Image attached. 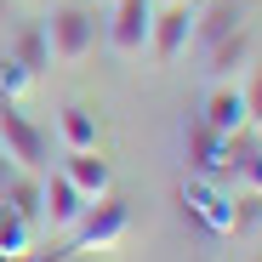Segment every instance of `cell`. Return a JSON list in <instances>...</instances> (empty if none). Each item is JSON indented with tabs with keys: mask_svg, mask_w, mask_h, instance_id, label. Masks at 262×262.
<instances>
[{
	"mask_svg": "<svg viewBox=\"0 0 262 262\" xmlns=\"http://www.w3.org/2000/svg\"><path fill=\"white\" fill-rule=\"evenodd\" d=\"M17 63H23V69H29L34 80L52 69V57H46V34H40V29H29V34L17 40Z\"/></svg>",
	"mask_w": 262,
	"mask_h": 262,
	"instance_id": "cell-15",
	"label": "cell"
},
{
	"mask_svg": "<svg viewBox=\"0 0 262 262\" xmlns=\"http://www.w3.org/2000/svg\"><path fill=\"white\" fill-rule=\"evenodd\" d=\"M251 57H256L251 29H234L228 40H216V46L205 52V80H211V85H239V80L251 74Z\"/></svg>",
	"mask_w": 262,
	"mask_h": 262,
	"instance_id": "cell-8",
	"label": "cell"
},
{
	"mask_svg": "<svg viewBox=\"0 0 262 262\" xmlns=\"http://www.w3.org/2000/svg\"><path fill=\"white\" fill-rule=\"evenodd\" d=\"M200 125H211L216 137H239V131H251V125H245V92H239V85H211Z\"/></svg>",
	"mask_w": 262,
	"mask_h": 262,
	"instance_id": "cell-11",
	"label": "cell"
},
{
	"mask_svg": "<svg viewBox=\"0 0 262 262\" xmlns=\"http://www.w3.org/2000/svg\"><path fill=\"white\" fill-rule=\"evenodd\" d=\"M0 160L23 177H46V131L6 97H0Z\"/></svg>",
	"mask_w": 262,
	"mask_h": 262,
	"instance_id": "cell-3",
	"label": "cell"
},
{
	"mask_svg": "<svg viewBox=\"0 0 262 262\" xmlns=\"http://www.w3.org/2000/svg\"><path fill=\"white\" fill-rule=\"evenodd\" d=\"M234 29H245V0H194V23H188V46L194 52H211Z\"/></svg>",
	"mask_w": 262,
	"mask_h": 262,
	"instance_id": "cell-7",
	"label": "cell"
},
{
	"mask_svg": "<svg viewBox=\"0 0 262 262\" xmlns=\"http://www.w3.org/2000/svg\"><path fill=\"white\" fill-rule=\"evenodd\" d=\"M57 137H63V148H97V114L85 103H69L57 114Z\"/></svg>",
	"mask_w": 262,
	"mask_h": 262,
	"instance_id": "cell-13",
	"label": "cell"
},
{
	"mask_svg": "<svg viewBox=\"0 0 262 262\" xmlns=\"http://www.w3.org/2000/svg\"><path fill=\"white\" fill-rule=\"evenodd\" d=\"M108 6H114V0H108Z\"/></svg>",
	"mask_w": 262,
	"mask_h": 262,
	"instance_id": "cell-21",
	"label": "cell"
},
{
	"mask_svg": "<svg viewBox=\"0 0 262 262\" xmlns=\"http://www.w3.org/2000/svg\"><path fill=\"white\" fill-rule=\"evenodd\" d=\"M188 23H194V0H165V6H154L148 17V63L154 69H171L177 57H188Z\"/></svg>",
	"mask_w": 262,
	"mask_h": 262,
	"instance_id": "cell-5",
	"label": "cell"
},
{
	"mask_svg": "<svg viewBox=\"0 0 262 262\" xmlns=\"http://www.w3.org/2000/svg\"><path fill=\"white\" fill-rule=\"evenodd\" d=\"M148 17H154V0H114L108 23H103V46L120 63H143V52H148Z\"/></svg>",
	"mask_w": 262,
	"mask_h": 262,
	"instance_id": "cell-4",
	"label": "cell"
},
{
	"mask_svg": "<svg viewBox=\"0 0 262 262\" xmlns=\"http://www.w3.org/2000/svg\"><path fill=\"white\" fill-rule=\"evenodd\" d=\"M228 234L234 239H256L262 234V194L234 188V200H228Z\"/></svg>",
	"mask_w": 262,
	"mask_h": 262,
	"instance_id": "cell-14",
	"label": "cell"
},
{
	"mask_svg": "<svg viewBox=\"0 0 262 262\" xmlns=\"http://www.w3.org/2000/svg\"><path fill=\"white\" fill-rule=\"evenodd\" d=\"M188 165L200 171L205 183H228V165H234V137H216L211 125L188 131Z\"/></svg>",
	"mask_w": 262,
	"mask_h": 262,
	"instance_id": "cell-9",
	"label": "cell"
},
{
	"mask_svg": "<svg viewBox=\"0 0 262 262\" xmlns=\"http://www.w3.org/2000/svg\"><path fill=\"white\" fill-rule=\"evenodd\" d=\"M125 234H131V211H125V200L103 194V200H92V205H85V211H80V223L69 228V256L120 251V245H125Z\"/></svg>",
	"mask_w": 262,
	"mask_h": 262,
	"instance_id": "cell-2",
	"label": "cell"
},
{
	"mask_svg": "<svg viewBox=\"0 0 262 262\" xmlns=\"http://www.w3.org/2000/svg\"><path fill=\"white\" fill-rule=\"evenodd\" d=\"M239 92H245V125L262 131V69H256V63H251V74H245Z\"/></svg>",
	"mask_w": 262,
	"mask_h": 262,
	"instance_id": "cell-17",
	"label": "cell"
},
{
	"mask_svg": "<svg viewBox=\"0 0 262 262\" xmlns=\"http://www.w3.org/2000/svg\"><path fill=\"white\" fill-rule=\"evenodd\" d=\"M6 12H12V0H0V29H6Z\"/></svg>",
	"mask_w": 262,
	"mask_h": 262,
	"instance_id": "cell-19",
	"label": "cell"
},
{
	"mask_svg": "<svg viewBox=\"0 0 262 262\" xmlns=\"http://www.w3.org/2000/svg\"><path fill=\"white\" fill-rule=\"evenodd\" d=\"M34 239H40V228L29 223V216L0 194V262L6 256H23V251H34Z\"/></svg>",
	"mask_w": 262,
	"mask_h": 262,
	"instance_id": "cell-12",
	"label": "cell"
},
{
	"mask_svg": "<svg viewBox=\"0 0 262 262\" xmlns=\"http://www.w3.org/2000/svg\"><path fill=\"white\" fill-rule=\"evenodd\" d=\"M154 6H165V0H154Z\"/></svg>",
	"mask_w": 262,
	"mask_h": 262,
	"instance_id": "cell-20",
	"label": "cell"
},
{
	"mask_svg": "<svg viewBox=\"0 0 262 262\" xmlns=\"http://www.w3.org/2000/svg\"><path fill=\"white\" fill-rule=\"evenodd\" d=\"M63 177H69L85 200L114 194V165H108L97 148H63Z\"/></svg>",
	"mask_w": 262,
	"mask_h": 262,
	"instance_id": "cell-10",
	"label": "cell"
},
{
	"mask_svg": "<svg viewBox=\"0 0 262 262\" xmlns=\"http://www.w3.org/2000/svg\"><path fill=\"white\" fill-rule=\"evenodd\" d=\"M6 183H12V165H6V160H0V194H6Z\"/></svg>",
	"mask_w": 262,
	"mask_h": 262,
	"instance_id": "cell-18",
	"label": "cell"
},
{
	"mask_svg": "<svg viewBox=\"0 0 262 262\" xmlns=\"http://www.w3.org/2000/svg\"><path fill=\"white\" fill-rule=\"evenodd\" d=\"M40 34H46V57L57 69H80L85 57L97 52L103 40V23L92 6H80V0H63V6H52V17L40 23Z\"/></svg>",
	"mask_w": 262,
	"mask_h": 262,
	"instance_id": "cell-1",
	"label": "cell"
},
{
	"mask_svg": "<svg viewBox=\"0 0 262 262\" xmlns=\"http://www.w3.org/2000/svg\"><path fill=\"white\" fill-rule=\"evenodd\" d=\"M29 85H34V74H29L17 57H0V97H6V103H17Z\"/></svg>",
	"mask_w": 262,
	"mask_h": 262,
	"instance_id": "cell-16",
	"label": "cell"
},
{
	"mask_svg": "<svg viewBox=\"0 0 262 262\" xmlns=\"http://www.w3.org/2000/svg\"><path fill=\"white\" fill-rule=\"evenodd\" d=\"M92 205L63 171H52V177H40V234H69L80 223V211Z\"/></svg>",
	"mask_w": 262,
	"mask_h": 262,
	"instance_id": "cell-6",
	"label": "cell"
}]
</instances>
